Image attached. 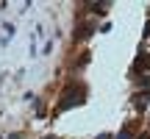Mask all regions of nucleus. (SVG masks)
I'll return each instance as SVG.
<instances>
[{"instance_id":"f257e3e1","label":"nucleus","mask_w":150,"mask_h":139,"mask_svg":"<svg viewBox=\"0 0 150 139\" xmlns=\"http://www.w3.org/2000/svg\"><path fill=\"white\" fill-rule=\"evenodd\" d=\"M53 139H56V136H53Z\"/></svg>"}]
</instances>
